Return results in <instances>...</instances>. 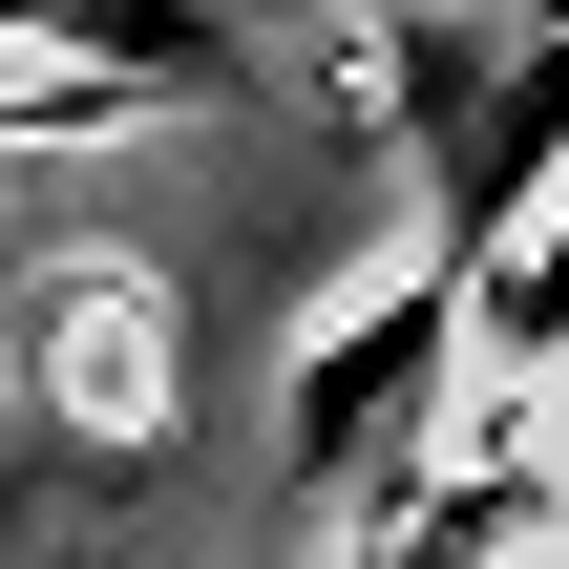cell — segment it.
<instances>
[{
    "instance_id": "obj_1",
    "label": "cell",
    "mask_w": 569,
    "mask_h": 569,
    "mask_svg": "<svg viewBox=\"0 0 569 569\" xmlns=\"http://www.w3.org/2000/svg\"><path fill=\"white\" fill-rule=\"evenodd\" d=\"M359 106H380V127H401V169H422V253L486 296V274H507V232L549 211V169H569V0L401 21V42L359 63Z\"/></svg>"
},
{
    "instance_id": "obj_3",
    "label": "cell",
    "mask_w": 569,
    "mask_h": 569,
    "mask_svg": "<svg viewBox=\"0 0 569 569\" xmlns=\"http://www.w3.org/2000/svg\"><path fill=\"white\" fill-rule=\"evenodd\" d=\"M0 42L21 63H84V84H127V106H190V84H232L253 42H232V0H0Z\"/></svg>"
},
{
    "instance_id": "obj_4",
    "label": "cell",
    "mask_w": 569,
    "mask_h": 569,
    "mask_svg": "<svg viewBox=\"0 0 569 569\" xmlns=\"http://www.w3.org/2000/svg\"><path fill=\"white\" fill-rule=\"evenodd\" d=\"M42 380H63V422L148 443V422H169V317H148V274H63V317H42Z\"/></svg>"
},
{
    "instance_id": "obj_5",
    "label": "cell",
    "mask_w": 569,
    "mask_h": 569,
    "mask_svg": "<svg viewBox=\"0 0 569 569\" xmlns=\"http://www.w3.org/2000/svg\"><path fill=\"white\" fill-rule=\"evenodd\" d=\"M549 443H569V380H549Z\"/></svg>"
},
{
    "instance_id": "obj_2",
    "label": "cell",
    "mask_w": 569,
    "mask_h": 569,
    "mask_svg": "<svg viewBox=\"0 0 569 569\" xmlns=\"http://www.w3.org/2000/svg\"><path fill=\"white\" fill-rule=\"evenodd\" d=\"M465 359H486V296H465L443 253H422L401 296L317 317V338H296V486H317L338 528H401V507H422V465H443Z\"/></svg>"
}]
</instances>
